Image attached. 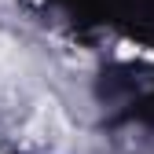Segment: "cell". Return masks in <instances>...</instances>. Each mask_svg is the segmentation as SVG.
I'll return each instance as SVG.
<instances>
[{
	"mask_svg": "<svg viewBox=\"0 0 154 154\" xmlns=\"http://www.w3.org/2000/svg\"><path fill=\"white\" fill-rule=\"evenodd\" d=\"M70 136V125H66V114L55 99H41L33 110V118L26 121V147L33 150H59Z\"/></svg>",
	"mask_w": 154,
	"mask_h": 154,
	"instance_id": "cell-1",
	"label": "cell"
}]
</instances>
